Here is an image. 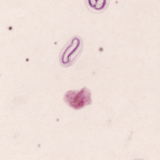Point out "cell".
Masks as SVG:
<instances>
[{"instance_id": "6da1fadb", "label": "cell", "mask_w": 160, "mask_h": 160, "mask_svg": "<svg viewBox=\"0 0 160 160\" xmlns=\"http://www.w3.org/2000/svg\"><path fill=\"white\" fill-rule=\"evenodd\" d=\"M83 49V42L78 35L73 37L64 46L59 56L60 64L62 66L68 67L73 65L79 57Z\"/></svg>"}, {"instance_id": "7a4b0ae2", "label": "cell", "mask_w": 160, "mask_h": 160, "mask_svg": "<svg viewBox=\"0 0 160 160\" xmlns=\"http://www.w3.org/2000/svg\"><path fill=\"white\" fill-rule=\"evenodd\" d=\"M64 101L72 109L81 110L92 104L91 92L86 87H83L80 90H70L64 95Z\"/></svg>"}, {"instance_id": "3957f363", "label": "cell", "mask_w": 160, "mask_h": 160, "mask_svg": "<svg viewBox=\"0 0 160 160\" xmlns=\"http://www.w3.org/2000/svg\"><path fill=\"white\" fill-rule=\"evenodd\" d=\"M87 8L91 12L101 13L108 8L110 0H85Z\"/></svg>"}]
</instances>
